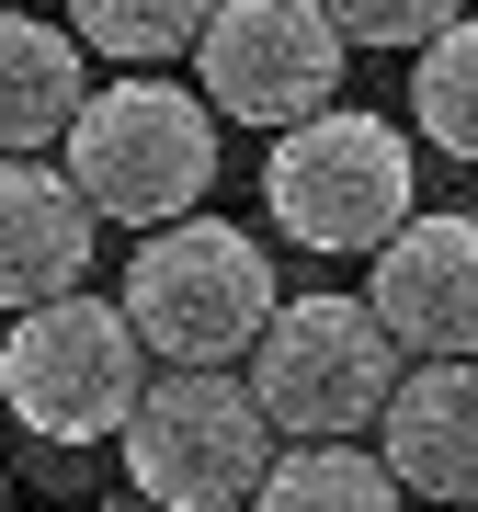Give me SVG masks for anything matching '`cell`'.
<instances>
[{"mask_svg":"<svg viewBox=\"0 0 478 512\" xmlns=\"http://www.w3.org/2000/svg\"><path fill=\"white\" fill-rule=\"evenodd\" d=\"M217 126L228 114L205 92H183L171 69H126L69 114L57 160H69V183L92 194L103 228H160V217H194L217 194Z\"/></svg>","mask_w":478,"mask_h":512,"instance_id":"6da1fadb","label":"cell"},{"mask_svg":"<svg viewBox=\"0 0 478 512\" xmlns=\"http://www.w3.org/2000/svg\"><path fill=\"white\" fill-rule=\"evenodd\" d=\"M148 376H160V353L137 342L126 296H92V285L46 296L0 330V410L35 444H114L126 410L148 399Z\"/></svg>","mask_w":478,"mask_h":512,"instance_id":"7a4b0ae2","label":"cell"},{"mask_svg":"<svg viewBox=\"0 0 478 512\" xmlns=\"http://www.w3.org/2000/svg\"><path fill=\"white\" fill-rule=\"evenodd\" d=\"M126 319L137 342L160 353V365H239V353L262 342V319H274V251H262L251 228L228 217H160L137 228L126 251Z\"/></svg>","mask_w":478,"mask_h":512,"instance_id":"3957f363","label":"cell"},{"mask_svg":"<svg viewBox=\"0 0 478 512\" xmlns=\"http://www.w3.org/2000/svg\"><path fill=\"white\" fill-rule=\"evenodd\" d=\"M239 376H251L262 421H274L285 444H319V433H376L387 387L410 376V342L376 319V296H274V319H262V342L239 353Z\"/></svg>","mask_w":478,"mask_h":512,"instance_id":"277c9868","label":"cell"},{"mask_svg":"<svg viewBox=\"0 0 478 512\" xmlns=\"http://www.w3.org/2000/svg\"><path fill=\"white\" fill-rule=\"evenodd\" d=\"M262 205H274V228L296 251L319 262H365L376 239H399V217L422 205V160H410V137L387 126V114H308V126L274 137V160H262Z\"/></svg>","mask_w":478,"mask_h":512,"instance_id":"5b68a950","label":"cell"},{"mask_svg":"<svg viewBox=\"0 0 478 512\" xmlns=\"http://www.w3.org/2000/svg\"><path fill=\"white\" fill-rule=\"evenodd\" d=\"M114 444H126V478L160 512H239L274 467V421H262L239 365H160Z\"/></svg>","mask_w":478,"mask_h":512,"instance_id":"8992f818","label":"cell"},{"mask_svg":"<svg viewBox=\"0 0 478 512\" xmlns=\"http://www.w3.org/2000/svg\"><path fill=\"white\" fill-rule=\"evenodd\" d=\"M342 69H353V35L331 23V0H217V23L194 35V92L262 137L331 114Z\"/></svg>","mask_w":478,"mask_h":512,"instance_id":"52a82bcc","label":"cell"},{"mask_svg":"<svg viewBox=\"0 0 478 512\" xmlns=\"http://www.w3.org/2000/svg\"><path fill=\"white\" fill-rule=\"evenodd\" d=\"M365 296L410 353H478V217L410 205L399 239L365 251Z\"/></svg>","mask_w":478,"mask_h":512,"instance_id":"ba28073f","label":"cell"},{"mask_svg":"<svg viewBox=\"0 0 478 512\" xmlns=\"http://www.w3.org/2000/svg\"><path fill=\"white\" fill-rule=\"evenodd\" d=\"M376 456L410 501L478 512V353H410V376L376 410Z\"/></svg>","mask_w":478,"mask_h":512,"instance_id":"9c48e42d","label":"cell"},{"mask_svg":"<svg viewBox=\"0 0 478 512\" xmlns=\"http://www.w3.org/2000/svg\"><path fill=\"white\" fill-rule=\"evenodd\" d=\"M92 228L103 217H92V194L69 183V160H46V148L0 160V319L92 285Z\"/></svg>","mask_w":478,"mask_h":512,"instance_id":"30bf717a","label":"cell"},{"mask_svg":"<svg viewBox=\"0 0 478 512\" xmlns=\"http://www.w3.org/2000/svg\"><path fill=\"white\" fill-rule=\"evenodd\" d=\"M80 103H92V46H80L69 23L23 12V0H0V160L57 148Z\"/></svg>","mask_w":478,"mask_h":512,"instance_id":"8fae6325","label":"cell"},{"mask_svg":"<svg viewBox=\"0 0 478 512\" xmlns=\"http://www.w3.org/2000/svg\"><path fill=\"white\" fill-rule=\"evenodd\" d=\"M251 512H410V490L387 456H365V433H319V444L262 467Z\"/></svg>","mask_w":478,"mask_h":512,"instance_id":"7c38bea8","label":"cell"},{"mask_svg":"<svg viewBox=\"0 0 478 512\" xmlns=\"http://www.w3.org/2000/svg\"><path fill=\"white\" fill-rule=\"evenodd\" d=\"M410 137L444 160H478V12L410 46Z\"/></svg>","mask_w":478,"mask_h":512,"instance_id":"4fadbf2b","label":"cell"},{"mask_svg":"<svg viewBox=\"0 0 478 512\" xmlns=\"http://www.w3.org/2000/svg\"><path fill=\"white\" fill-rule=\"evenodd\" d=\"M205 23H217V0H69V35L114 69H171V57H194Z\"/></svg>","mask_w":478,"mask_h":512,"instance_id":"5bb4252c","label":"cell"},{"mask_svg":"<svg viewBox=\"0 0 478 512\" xmlns=\"http://www.w3.org/2000/svg\"><path fill=\"white\" fill-rule=\"evenodd\" d=\"M467 12V0H331V23H342V35L353 46H422V35H444V23H456Z\"/></svg>","mask_w":478,"mask_h":512,"instance_id":"9a60e30c","label":"cell"}]
</instances>
